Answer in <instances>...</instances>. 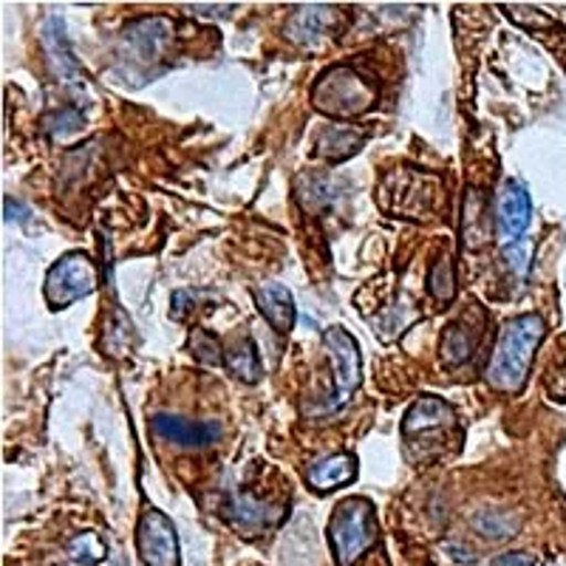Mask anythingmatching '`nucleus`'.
<instances>
[{
  "mask_svg": "<svg viewBox=\"0 0 566 566\" xmlns=\"http://www.w3.org/2000/svg\"><path fill=\"white\" fill-rule=\"evenodd\" d=\"M544 328L547 326H544L541 315H522L504 323V328L499 332V340H495L493 357L484 368V380L495 391H522L530 368H533L535 348L544 340Z\"/></svg>",
  "mask_w": 566,
  "mask_h": 566,
  "instance_id": "f257e3e1",
  "label": "nucleus"
},
{
  "mask_svg": "<svg viewBox=\"0 0 566 566\" xmlns=\"http://www.w3.org/2000/svg\"><path fill=\"white\" fill-rule=\"evenodd\" d=\"M328 538L340 566H352L377 544V515L366 499H346L332 515Z\"/></svg>",
  "mask_w": 566,
  "mask_h": 566,
  "instance_id": "f03ea898",
  "label": "nucleus"
},
{
  "mask_svg": "<svg viewBox=\"0 0 566 566\" xmlns=\"http://www.w3.org/2000/svg\"><path fill=\"white\" fill-rule=\"evenodd\" d=\"M99 286L97 264L85 252H69L45 275V301L54 310H65L74 301H83Z\"/></svg>",
  "mask_w": 566,
  "mask_h": 566,
  "instance_id": "7ed1b4c3",
  "label": "nucleus"
},
{
  "mask_svg": "<svg viewBox=\"0 0 566 566\" xmlns=\"http://www.w3.org/2000/svg\"><path fill=\"white\" fill-rule=\"evenodd\" d=\"M374 103V88L348 65L323 74L315 88V105L332 116H354Z\"/></svg>",
  "mask_w": 566,
  "mask_h": 566,
  "instance_id": "20e7f679",
  "label": "nucleus"
},
{
  "mask_svg": "<svg viewBox=\"0 0 566 566\" xmlns=\"http://www.w3.org/2000/svg\"><path fill=\"white\" fill-rule=\"evenodd\" d=\"M323 348H326L328 360H332V374H335V399L332 406H343L348 402L363 382V363L360 348L354 343L346 328H328L323 335Z\"/></svg>",
  "mask_w": 566,
  "mask_h": 566,
  "instance_id": "39448f33",
  "label": "nucleus"
},
{
  "mask_svg": "<svg viewBox=\"0 0 566 566\" xmlns=\"http://www.w3.org/2000/svg\"><path fill=\"white\" fill-rule=\"evenodd\" d=\"M136 547H139V558L145 566H181L176 527L159 510H148L139 518Z\"/></svg>",
  "mask_w": 566,
  "mask_h": 566,
  "instance_id": "423d86ee",
  "label": "nucleus"
},
{
  "mask_svg": "<svg viewBox=\"0 0 566 566\" xmlns=\"http://www.w3.org/2000/svg\"><path fill=\"white\" fill-rule=\"evenodd\" d=\"M495 210H499V224H502L504 235L507 239H522L524 232L530 230V221H533V201H530L527 187L522 181L510 179L499 193L495 201Z\"/></svg>",
  "mask_w": 566,
  "mask_h": 566,
  "instance_id": "0eeeda50",
  "label": "nucleus"
},
{
  "mask_svg": "<svg viewBox=\"0 0 566 566\" xmlns=\"http://www.w3.org/2000/svg\"><path fill=\"white\" fill-rule=\"evenodd\" d=\"M150 428H154L156 437L181 444V448H205L221 437V428L216 422H190V419L170 417V413L154 417Z\"/></svg>",
  "mask_w": 566,
  "mask_h": 566,
  "instance_id": "6e6552de",
  "label": "nucleus"
},
{
  "mask_svg": "<svg viewBox=\"0 0 566 566\" xmlns=\"http://www.w3.org/2000/svg\"><path fill=\"white\" fill-rule=\"evenodd\" d=\"M252 295H255L258 310H261V315L266 317L272 328H277L281 335L292 332L297 317L295 297H292V292L283 283H261Z\"/></svg>",
  "mask_w": 566,
  "mask_h": 566,
  "instance_id": "1a4fd4ad",
  "label": "nucleus"
},
{
  "mask_svg": "<svg viewBox=\"0 0 566 566\" xmlns=\"http://www.w3.org/2000/svg\"><path fill=\"white\" fill-rule=\"evenodd\" d=\"M453 408L439 397H424L419 399L417 406L406 413V422H402V433L406 437H428V433H437L439 428H448L453 422Z\"/></svg>",
  "mask_w": 566,
  "mask_h": 566,
  "instance_id": "9d476101",
  "label": "nucleus"
},
{
  "mask_svg": "<svg viewBox=\"0 0 566 566\" xmlns=\"http://www.w3.org/2000/svg\"><path fill=\"white\" fill-rule=\"evenodd\" d=\"M470 315H462L459 321H453L451 326L444 328L442 335V360L448 366H462L470 360V354L476 352L479 337H482V328L470 326Z\"/></svg>",
  "mask_w": 566,
  "mask_h": 566,
  "instance_id": "9b49d317",
  "label": "nucleus"
},
{
  "mask_svg": "<svg viewBox=\"0 0 566 566\" xmlns=\"http://www.w3.org/2000/svg\"><path fill=\"white\" fill-rule=\"evenodd\" d=\"M357 476V459L348 457V453H335V457H326L323 462H315L310 468V484L321 493L340 488V484L354 482Z\"/></svg>",
  "mask_w": 566,
  "mask_h": 566,
  "instance_id": "f8f14e48",
  "label": "nucleus"
},
{
  "mask_svg": "<svg viewBox=\"0 0 566 566\" xmlns=\"http://www.w3.org/2000/svg\"><path fill=\"white\" fill-rule=\"evenodd\" d=\"M43 43H45V52H49V63L52 69L57 71L63 80L74 77V71H77V63H74V54L69 49V34H65L63 20L52 18L45 23L43 29Z\"/></svg>",
  "mask_w": 566,
  "mask_h": 566,
  "instance_id": "ddd939ff",
  "label": "nucleus"
},
{
  "mask_svg": "<svg viewBox=\"0 0 566 566\" xmlns=\"http://www.w3.org/2000/svg\"><path fill=\"white\" fill-rule=\"evenodd\" d=\"M335 9H326V7H306L292 18L290 23V38L292 40H315L332 27V20H335Z\"/></svg>",
  "mask_w": 566,
  "mask_h": 566,
  "instance_id": "4468645a",
  "label": "nucleus"
},
{
  "mask_svg": "<svg viewBox=\"0 0 566 566\" xmlns=\"http://www.w3.org/2000/svg\"><path fill=\"white\" fill-rule=\"evenodd\" d=\"M224 363L227 368L244 382H255L258 377H261V360H258L255 343H252L250 337H241V340L227 352Z\"/></svg>",
  "mask_w": 566,
  "mask_h": 566,
  "instance_id": "2eb2a0df",
  "label": "nucleus"
},
{
  "mask_svg": "<svg viewBox=\"0 0 566 566\" xmlns=\"http://www.w3.org/2000/svg\"><path fill=\"white\" fill-rule=\"evenodd\" d=\"M272 510L275 507H270V504H255L252 499H241L239 504H232L230 515L239 527L261 530L266 527V524L275 522V513H272Z\"/></svg>",
  "mask_w": 566,
  "mask_h": 566,
  "instance_id": "dca6fc26",
  "label": "nucleus"
},
{
  "mask_svg": "<svg viewBox=\"0 0 566 566\" xmlns=\"http://www.w3.org/2000/svg\"><path fill=\"white\" fill-rule=\"evenodd\" d=\"M103 555H105L103 541H99L94 533H85L80 535V538L71 541L65 566H91V564H97V560H103Z\"/></svg>",
  "mask_w": 566,
  "mask_h": 566,
  "instance_id": "f3484780",
  "label": "nucleus"
},
{
  "mask_svg": "<svg viewBox=\"0 0 566 566\" xmlns=\"http://www.w3.org/2000/svg\"><path fill=\"white\" fill-rule=\"evenodd\" d=\"M357 148H360V136L352 134V130L332 128L321 136V154L332 156V159H346Z\"/></svg>",
  "mask_w": 566,
  "mask_h": 566,
  "instance_id": "a211bd4d",
  "label": "nucleus"
},
{
  "mask_svg": "<svg viewBox=\"0 0 566 566\" xmlns=\"http://www.w3.org/2000/svg\"><path fill=\"white\" fill-rule=\"evenodd\" d=\"M190 348H193L196 357H199V360H205L207 366H219V363H224L219 340H216L212 335H207V332H196L193 340H190Z\"/></svg>",
  "mask_w": 566,
  "mask_h": 566,
  "instance_id": "6ab92c4d",
  "label": "nucleus"
},
{
  "mask_svg": "<svg viewBox=\"0 0 566 566\" xmlns=\"http://www.w3.org/2000/svg\"><path fill=\"white\" fill-rule=\"evenodd\" d=\"M453 266L448 261H439L431 272V292L439 297V301H448L453 295Z\"/></svg>",
  "mask_w": 566,
  "mask_h": 566,
  "instance_id": "aec40b11",
  "label": "nucleus"
},
{
  "mask_svg": "<svg viewBox=\"0 0 566 566\" xmlns=\"http://www.w3.org/2000/svg\"><path fill=\"white\" fill-rule=\"evenodd\" d=\"M547 386L555 399H566V348H560V354L555 357L553 368H549Z\"/></svg>",
  "mask_w": 566,
  "mask_h": 566,
  "instance_id": "412c9836",
  "label": "nucleus"
}]
</instances>
